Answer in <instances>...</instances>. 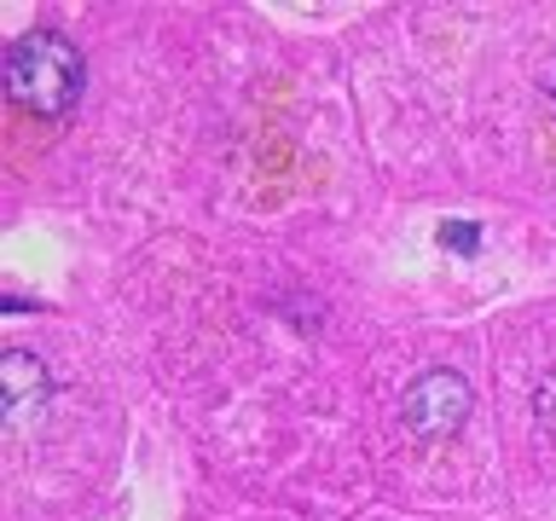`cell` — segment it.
Segmentation results:
<instances>
[{
  "instance_id": "cell-1",
  "label": "cell",
  "mask_w": 556,
  "mask_h": 521,
  "mask_svg": "<svg viewBox=\"0 0 556 521\" xmlns=\"http://www.w3.org/2000/svg\"><path fill=\"white\" fill-rule=\"evenodd\" d=\"M81 81H87V59L64 29H29L7 47V99L17 111L59 122L81 99Z\"/></svg>"
},
{
  "instance_id": "cell-4",
  "label": "cell",
  "mask_w": 556,
  "mask_h": 521,
  "mask_svg": "<svg viewBox=\"0 0 556 521\" xmlns=\"http://www.w3.org/2000/svg\"><path fill=\"white\" fill-rule=\"evenodd\" d=\"M533 411H539V423H545L551 434H556V371L539 382V394H533Z\"/></svg>"
},
{
  "instance_id": "cell-3",
  "label": "cell",
  "mask_w": 556,
  "mask_h": 521,
  "mask_svg": "<svg viewBox=\"0 0 556 521\" xmlns=\"http://www.w3.org/2000/svg\"><path fill=\"white\" fill-rule=\"evenodd\" d=\"M0 389H7V417H17V411H29L35 399L52 394V377H47V365L35 359V354L12 347L7 365H0Z\"/></svg>"
},
{
  "instance_id": "cell-6",
  "label": "cell",
  "mask_w": 556,
  "mask_h": 521,
  "mask_svg": "<svg viewBox=\"0 0 556 521\" xmlns=\"http://www.w3.org/2000/svg\"><path fill=\"white\" fill-rule=\"evenodd\" d=\"M545 104H551V116H556V59H551V69H545Z\"/></svg>"
},
{
  "instance_id": "cell-5",
  "label": "cell",
  "mask_w": 556,
  "mask_h": 521,
  "mask_svg": "<svg viewBox=\"0 0 556 521\" xmlns=\"http://www.w3.org/2000/svg\"><path fill=\"white\" fill-rule=\"evenodd\" d=\"M441 243H446V250H476V243H481V232H476V226H464V220H446L441 226Z\"/></svg>"
},
{
  "instance_id": "cell-2",
  "label": "cell",
  "mask_w": 556,
  "mask_h": 521,
  "mask_svg": "<svg viewBox=\"0 0 556 521\" xmlns=\"http://www.w3.org/2000/svg\"><path fill=\"white\" fill-rule=\"evenodd\" d=\"M469 406H476V389H469L458 371L434 365V371H424L406 389L400 417H406V429L417 434V441H452V434L469 423Z\"/></svg>"
}]
</instances>
